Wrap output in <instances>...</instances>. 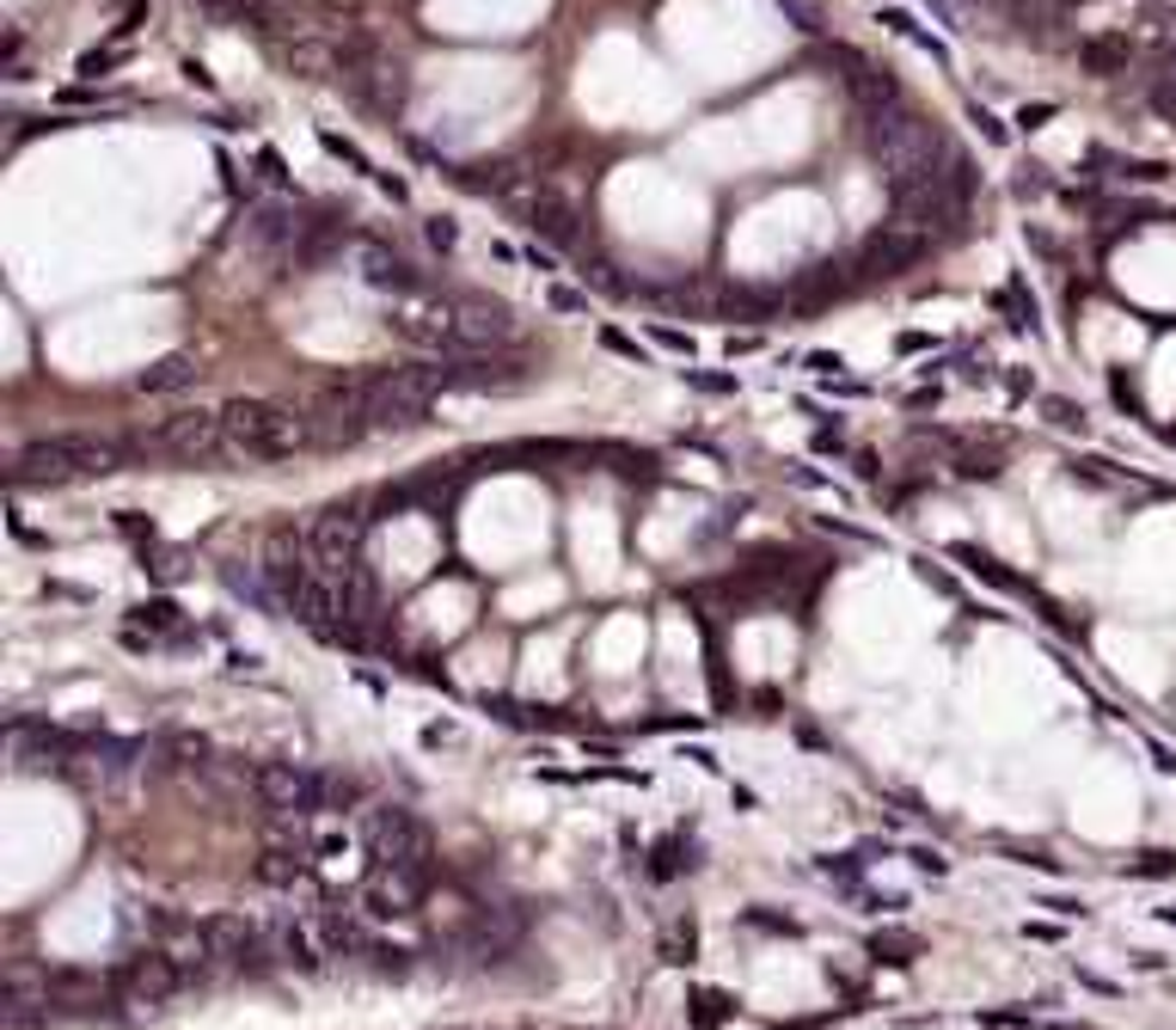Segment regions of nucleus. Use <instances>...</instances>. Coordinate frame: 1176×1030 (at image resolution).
<instances>
[{
  "label": "nucleus",
  "mask_w": 1176,
  "mask_h": 1030,
  "mask_svg": "<svg viewBox=\"0 0 1176 1030\" xmlns=\"http://www.w3.org/2000/svg\"><path fill=\"white\" fill-rule=\"evenodd\" d=\"M545 307L552 313H588V295H576V289H564V282H545Z\"/></svg>",
  "instance_id": "nucleus-27"
},
{
  "label": "nucleus",
  "mask_w": 1176,
  "mask_h": 1030,
  "mask_svg": "<svg viewBox=\"0 0 1176 1030\" xmlns=\"http://www.w3.org/2000/svg\"><path fill=\"white\" fill-rule=\"evenodd\" d=\"M362 828H368L374 858H380V865L430 877V828H423L411 810H399V804H380V810H368V822H362Z\"/></svg>",
  "instance_id": "nucleus-6"
},
{
  "label": "nucleus",
  "mask_w": 1176,
  "mask_h": 1030,
  "mask_svg": "<svg viewBox=\"0 0 1176 1030\" xmlns=\"http://www.w3.org/2000/svg\"><path fill=\"white\" fill-rule=\"evenodd\" d=\"M882 25H889V32H895V37H907V44H919V49H926V56H938V62H950V49L938 44V37H931V32H926V25H919L914 13H901V7H882Z\"/></svg>",
  "instance_id": "nucleus-19"
},
{
  "label": "nucleus",
  "mask_w": 1176,
  "mask_h": 1030,
  "mask_svg": "<svg viewBox=\"0 0 1176 1030\" xmlns=\"http://www.w3.org/2000/svg\"><path fill=\"white\" fill-rule=\"evenodd\" d=\"M1115 172H1121V178H1133V185H1159V178H1171V166H1164V160H1115Z\"/></svg>",
  "instance_id": "nucleus-25"
},
{
  "label": "nucleus",
  "mask_w": 1176,
  "mask_h": 1030,
  "mask_svg": "<svg viewBox=\"0 0 1176 1030\" xmlns=\"http://www.w3.org/2000/svg\"><path fill=\"white\" fill-rule=\"evenodd\" d=\"M239 239H246L258 258H289L294 265V251L307 239V221L294 215L289 203H251L246 221H239Z\"/></svg>",
  "instance_id": "nucleus-10"
},
{
  "label": "nucleus",
  "mask_w": 1176,
  "mask_h": 1030,
  "mask_svg": "<svg viewBox=\"0 0 1176 1030\" xmlns=\"http://www.w3.org/2000/svg\"><path fill=\"white\" fill-rule=\"evenodd\" d=\"M148 454H172V460H221L227 454V430H221V411H178L154 430V436H141Z\"/></svg>",
  "instance_id": "nucleus-9"
},
{
  "label": "nucleus",
  "mask_w": 1176,
  "mask_h": 1030,
  "mask_svg": "<svg viewBox=\"0 0 1176 1030\" xmlns=\"http://www.w3.org/2000/svg\"><path fill=\"white\" fill-rule=\"evenodd\" d=\"M362 534H368V515L356 510V503H331V510L313 515V564L326 571V577H343L350 564H362Z\"/></svg>",
  "instance_id": "nucleus-8"
},
{
  "label": "nucleus",
  "mask_w": 1176,
  "mask_h": 1030,
  "mask_svg": "<svg viewBox=\"0 0 1176 1030\" xmlns=\"http://www.w3.org/2000/svg\"><path fill=\"white\" fill-rule=\"evenodd\" d=\"M251 792H258V804H270L277 816H313V810H331V804H356V785L350 780L313 773V766H301V761L251 766Z\"/></svg>",
  "instance_id": "nucleus-5"
},
{
  "label": "nucleus",
  "mask_w": 1176,
  "mask_h": 1030,
  "mask_svg": "<svg viewBox=\"0 0 1176 1030\" xmlns=\"http://www.w3.org/2000/svg\"><path fill=\"white\" fill-rule=\"evenodd\" d=\"M950 559H962L975 577H987V583H999V589H1018V577L1011 571H999V559L992 552H980V547H950Z\"/></svg>",
  "instance_id": "nucleus-21"
},
{
  "label": "nucleus",
  "mask_w": 1176,
  "mask_h": 1030,
  "mask_svg": "<svg viewBox=\"0 0 1176 1030\" xmlns=\"http://www.w3.org/2000/svg\"><path fill=\"white\" fill-rule=\"evenodd\" d=\"M931 251L926 234H907V227H882V234H870L865 246V270L870 277H901V270H914L919 258Z\"/></svg>",
  "instance_id": "nucleus-14"
},
{
  "label": "nucleus",
  "mask_w": 1176,
  "mask_h": 1030,
  "mask_svg": "<svg viewBox=\"0 0 1176 1030\" xmlns=\"http://www.w3.org/2000/svg\"><path fill=\"white\" fill-rule=\"evenodd\" d=\"M374 185H380V190H387V197H392V203H404V185H399V178H392V172H380V178H374Z\"/></svg>",
  "instance_id": "nucleus-39"
},
{
  "label": "nucleus",
  "mask_w": 1176,
  "mask_h": 1030,
  "mask_svg": "<svg viewBox=\"0 0 1176 1030\" xmlns=\"http://www.w3.org/2000/svg\"><path fill=\"white\" fill-rule=\"evenodd\" d=\"M319 148H326V154H338L343 166H356V172H368V178H380V172H374V160L362 154V148H356L350 136H338V129H319Z\"/></svg>",
  "instance_id": "nucleus-22"
},
{
  "label": "nucleus",
  "mask_w": 1176,
  "mask_h": 1030,
  "mask_svg": "<svg viewBox=\"0 0 1176 1030\" xmlns=\"http://www.w3.org/2000/svg\"><path fill=\"white\" fill-rule=\"evenodd\" d=\"M430 246H442V251H454V246H460V227H454V221H448V215H435V221H430Z\"/></svg>",
  "instance_id": "nucleus-31"
},
{
  "label": "nucleus",
  "mask_w": 1176,
  "mask_h": 1030,
  "mask_svg": "<svg viewBox=\"0 0 1176 1030\" xmlns=\"http://www.w3.org/2000/svg\"><path fill=\"white\" fill-rule=\"evenodd\" d=\"M448 375H454V393H521L527 387V368L496 350H472V356H448Z\"/></svg>",
  "instance_id": "nucleus-12"
},
{
  "label": "nucleus",
  "mask_w": 1176,
  "mask_h": 1030,
  "mask_svg": "<svg viewBox=\"0 0 1176 1030\" xmlns=\"http://www.w3.org/2000/svg\"><path fill=\"white\" fill-rule=\"evenodd\" d=\"M1133 877H1176V853H1145L1133 865Z\"/></svg>",
  "instance_id": "nucleus-29"
},
{
  "label": "nucleus",
  "mask_w": 1176,
  "mask_h": 1030,
  "mask_svg": "<svg viewBox=\"0 0 1176 1030\" xmlns=\"http://www.w3.org/2000/svg\"><path fill=\"white\" fill-rule=\"evenodd\" d=\"M136 454H148L141 442H117V436H86V430H68V436H37L13 454V491L25 484H80V479H105V472L129 467Z\"/></svg>",
  "instance_id": "nucleus-1"
},
{
  "label": "nucleus",
  "mask_w": 1176,
  "mask_h": 1030,
  "mask_svg": "<svg viewBox=\"0 0 1176 1030\" xmlns=\"http://www.w3.org/2000/svg\"><path fill=\"white\" fill-rule=\"evenodd\" d=\"M110 62H117V49H98V56H86V62H80V74H105Z\"/></svg>",
  "instance_id": "nucleus-37"
},
{
  "label": "nucleus",
  "mask_w": 1176,
  "mask_h": 1030,
  "mask_svg": "<svg viewBox=\"0 0 1176 1030\" xmlns=\"http://www.w3.org/2000/svg\"><path fill=\"white\" fill-rule=\"evenodd\" d=\"M686 381L705 387V393H736V381H729V375H698V368H686Z\"/></svg>",
  "instance_id": "nucleus-33"
},
{
  "label": "nucleus",
  "mask_w": 1176,
  "mask_h": 1030,
  "mask_svg": "<svg viewBox=\"0 0 1176 1030\" xmlns=\"http://www.w3.org/2000/svg\"><path fill=\"white\" fill-rule=\"evenodd\" d=\"M356 277L368 282V289H380V295H392V301L430 289V277H423L404 251H392L387 239H356Z\"/></svg>",
  "instance_id": "nucleus-11"
},
{
  "label": "nucleus",
  "mask_w": 1176,
  "mask_h": 1030,
  "mask_svg": "<svg viewBox=\"0 0 1176 1030\" xmlns=\"http://www.w3.org/2000/svg\"><path fill=\"white\" fill-rule=\"evenodd\" d=\"M1048 1030H1072V1025H1048Z\"/></svg>",
  "instance_id": "nucleus-40"
},
{
  "label": "nucleus",
  "mask_w": 1176,
  "mask_h": 1030,
  "mask_svg": "<svg viewBox=\"0 0 1176 1030\" xmlns=\"http://www.w3.org/2000/svg\"><path fill=\"white\" fill-rule=\"evenodd\" d=\"M650 338L662 343V350H674V356H693V338H686V331H674V326H650Z\"/></svg>",
  "instance_id": "nucleus-30"
},
{
  "label": "nucleus",
  "mask_w": 1176,
  "mask_h": 1030,
  "mask_svg": "<svg viewBox=\"0 0 1176 1030\" xmlns=\"http://www.w3.org/2000/svg\"><path fill=\"white\" fill-rule=\"evenodd\" d=\"M1048 117H1054V105H1023L1018 110V129H1042Z\"/></svg>",
  "instance_id": "nucleus-36"
},
{
  "label": "nucleus",
  "mask_w": 1176,
  "mask_h": 1030,
  "mask_svg": "<svg viewBox=\"0 0 1176 1030\" xmlns=\"http://www.w3.org/2000/svg\"><path fill=\"white\" fill-rule=\"evenodd\" d=\"M202 975H190L178 957H166L160 945H148L141 957H129L124 969H117V994L129 999V1006H166V999H178L185 987H197Z\"/></svg>",
  "instance_id": "nucleus-7"
},
{
  "label": "nucleus",
  "mask_w": 1176,
  "mask_h": 1030,
  "mask_svg": "<svg viewBox=\"0 0 1176 1030\" xmlns=\"http://www.w3.org/2000/svg\"><path fill=\"white\" fill-rule=\"evenodd\" d=\"M865 148L870 160L882 166V178H889V190H907V185H926V178H938L950 160L944 136L919 117V110L907 105H877L865 110Z\"/></svg>",
  "instance_id": "nucleus-2"
},
{
  "label": "nucleus",
  "mask_w": 1176,
  "mask_h": 1030,
  "mask_svg": "<svg viewBox=\"0 0 1176 1030\" xmlns=\"http://www.w3.org/2000/svg\"><path fill=\"white\" fill-rule=\"evenodd\" d=\"M975 124H980V136H987V141H1006V136H1011V129L999 124V117H992V110H980V105H975Z\"/></svg>",
  "instance_id": "nucleus-35"
},
{
  "label": "nucleus",
  "mask_w": 1176,
  "mask_h": 1030,
  "mask_svg": "<svg viewBox=\"0 0 1176 1030\" xmlns=\"http://www.w3.org/2000/svg\"><path fill=\"white\" fill-rule=\"evenodd\" d=\"M197 13H209L215 25H251V32L277 37L282 32V7L277 0H190Z\"/></svg>",
  "instance_id": "nucleus-16"
},
{
  "label": "nucleus",
  "mask_w": 1176,
  "mask_h": 1030,
  "mask_svg": "<svg viewBox=\"0 0 1176 1030\" xmlns=\"http://www.w3.org/2000/svg\"><path fill=\"white\" fill-rule=\"evenodd\" d=\"M1133 62V44L1128 37H1115V32H1097V37H1079V68L1091 80H1115V74H1128Z\"/></svg>",
  "instance_id": "nucleus-17"
},
{
  "label": "nucleus",
  "mask_w": 1176,
  "mask_h": 1030,
  "mask_svg": "<svg viewBox=\"0 0 1176 1030\" xmlns=\"http://www.w3.org/2000/svg\"><path fill=\"white\" fill-rule=\"evenodd\" d=\"M870 951L889 957V963H914V957H919V938H914V933H877V938H870Z\"/></svg>",
  "instance_id": "nucleus-23"
},
{
  "label": "nucleus",
  "mask_w": 1176,
  "mask_h": 1030,
  "mask_svg": "<svg viewBox=\"0 0 1176 1030\" xmlns=\"http://www.w3.org/2000/svg\"><path fill=\"white\" fill-rule=\"evenodd\" d=\"M136 620L148 625V632H178V625H185V620H178V608H172L166 595H160V601H141Z\"/></svg>",
  "instance_id": "nucleus-24"
},
{
  "label": "nucleus",
  "mask_w": 1176,
  "mask_h": 1030,
  "mask_svg": "<svg viewBox=\"0 0 1176 1030\" xmlns=\"http://www.w3.org/2000/svg\"><path fill=\"white\" fill-rule=\"evenodd\" d=\"M258 166H263V178H270V185H282V160L270 154V148H263V154H258Z\"/></svg>",
  "instance_id": "nucleus-38"
},
{
  "label": "nucleus",
  "mask_w": 1176,
  "mask_h": 1030,
  "mask_svg": "<svg viewBox=\"0 0 1176 1030\" xmlns=\"http://www.w3.org/2000/svg\"><path fill=\"white\" fill-rule=\"evenodd\" d=\"M1042 411H1048V423H1060V430H1084V411L1072 406V399H1042Z\"/></svg>",
  "instance_id": "nucleus-28"
},
{
  "label": "nucleus",
  "mask_w": 1176,
  "mask_h": 1030,
  "mask_svg": "<svg viewBox=\"0 0 1176 1030\" xmlns=\"http://www.w3.org/2000/svg\"><path fill=\"white\" fill-rule=\"evenodd\" d=\"M338 80L350 86V93L362 98L368 110H399L404 105V93H411V74H404V62L392 56L380 37H368V32H350V37H338Z\"/></svg>",
  "instance_id": "nucleus-4"
},
{
  "label": "nucleus",
  "mask_w": 1176,
  "mask_h": 1030,
  "mask_svg": "<svg viewBox=\"0 0 1176 1030\" xmlns=\"http://www.w3.org/2000/svg\"><path fill=\"white\" fill-rule=\"evenodd\" d=\"M601 343L613 350V356H632V362H644V350H637V343L625 338V331H613V326H601Z\"/></svg>",
  "instance_id": "nucleus-32"
},
{
  "label": "nucleus",
  "mask_w": 1176,
  "mask_h": 1030,
  "mask_svg": "<svg viewBox=\"0 0 1176 1030\" xmlns=\"http://www.w3.org/2000/svg\"><path fill=\"white\" fill-rule=\"evenodd\" d=\"M724 1018H729V999H724V994H698V1013H693L698 1030H717Z\"/></svg>",
  "instance_id": "nucleus-26"
},
{
  "label": "nucleus",
  "mask_w": 1176,
  "mask_h": 1030,
  "mask_svg": "<svg viewBox=\"0 0 1176 1030\" xmlns=\"http://www.w3.org/2000/svg\"><path fill=\"white\" fill-rule=\"evenodd\" d=\"M521 215H527L533 234L557 239V246H571V239H576V203H571V197H557V190H545V185L521 203Z\"/></svg>",
  "instance_id": "nucleus-15"
},
{
  "label": "nucleus",
  "mask_w": 1176,
  "mask_h": 1030,
  "mask_svg": "<svg viewBox=\"0 0 1176 1030\" xmlns=\"http://www.w3.org/2000/svg\"><path fill=\"white\" fill-rule=\"evenodd\" d=\"M423 890H430V877L380 865V871H374V883L362 890V908H368L374 921H392V914H411V908L423 902Z\"/></svg>",
  "instance_id": "nucleus-13"
},
{
  "label": "nucleus",
  "mask_w": 1176,
  "mask_h": 1030,
  "mask_svg": "<svg viewBox=\"0 0 1176 1030\" xmlns=\"http://www.w3.org/2000/svg\"><path fill=\"white\" fill-rule=\"evenodd\" d=\"M258 877H263V883H282V890H294V883H307L313 871H307V858H301V853H263V858H258Z\"/></svg>",
  "instance_id": "nucleus-20"
},
{
  "label": "nucleus",
  "mask_w": 1176,
  "mask_h": 1030,
  "mask_svg": "<svg viewBox=\"0 0 1176 1030\" xmlns=\"http://www.w3.org/2000/svg\"><path fill=\"white\" fill-rule=\"evenodd\" d=\"M197 356H190V350H172V356H160V362H148V368H141L136 375V393H148V399H154V393H185V387H197Z\"/></svg>",
  "instance_id": "nucleus-18"
},
{
  "label": "nucleus",
  "mask_w": 1176,
  "mask_h": 1030,
  "mask_svg": "<svg viewBox=\"0 0 1176 1030\" xmlns=\"http://www.w3.org/2000/svg\"><path fill=\"white\" fill-rule=\"evenodd\" d=\"M907 858H914L919 871H931V877H944V871H950V865H944V858H938V853H931V846H914V853H907Z\"/></svg>",
  "instance_id": "nucleus-34"
},
{
  "label": "nucleus",
  "mask_w": 1176,
  "mask_h": 1030,
  "mask_svg": "<svg viewBox=\"0 0 1176 1030\" xmlns=\"http://www.w3.org/2000/svg\"><path fill=\"white\" fill-rule=\"evenodd\" d=\"M221 430H227L233 460H289L313 442V418L282 406V399H227Z\"/></svg>",
  "instance_id": "nucleus-3"
}]
</instances>
